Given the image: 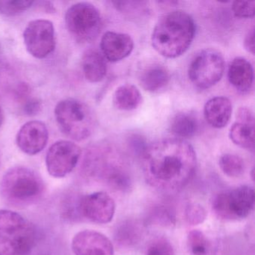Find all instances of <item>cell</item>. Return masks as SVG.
Instances as JSON below:
<instances>
[{"mask_svg": "<svg viewBox=\"0 0 255 255\" xmlns=\"http://www.w3.org/2000/svg\"><path fill=\"white\" fill-rule=\"evenodd\" d=\"M150 221L156 225L162 226H171L175 224V216L170 209L159 206L152 210L150 216Z\"/></svg>", "mask_w": 255, "mask_h": 255, "instance_id": "4316f807", "label": "cell"}, {"mask_svg": "<svg viewBox=\"0 0 255 255\" xmlns=\"http://www.w3.org/2000/svg\"><path fill=\"white\" fill-rule=\"evenodd\" d=\"M55 117L62 132L75 141L89 138L96 127L92 109L75 99L60 101L55 108Z\"/></svg>", "mask_w": 255, "mask_h": 255, "instance_id": "5b68a950", "label": "cell"}, {"mask_svg": "<svg viewBox=\"0 0 255 255\" xmlns=\"http://www.w3.org/2000/svg\"><path fill=\"white\" fill-rule=\"evenodd\" d=\"M228 77L234 89L241 93H248L253 86V67L247 59L236 58L228 67Z\"/></svg>", "mask_w": 255, "mask_h": 255, "instance_id": "2e32d148", "label": "cell"}, {"mask_svg": "<svg viewBox=\"0 0 255 255\" xmlns=\"http://www.w3.org/2000/svg\"><path fill=\"white\" fill-rule=\"evenodd\" d=\"M232 11L240 18H253L255 13V1H235L232 4Z\"/></svg>", "mask_w": 255, "mask_h": 255, "instance_id": "f1b7e54d", "label": "cell"}, {"mask_svg": "<svg viewBox=\"0 0 255 255\" xmlns=\"http://www.w3.org/2000/svg\"><path fill=\"white\" fill-rule=\"evenodd\" d=\"M200 124L195 115L181 113L176 115L170 125V130L177 138H192L199 131Z\"/></svg>", "mask_w": 255, "mask_h": 255, "instance_id": "44dd1931", "label": "cell"}, {"mask_svg": "<svg viewBox=\"0 0 255 255\" xmlns=\"http://www.w3.org/2000/svg\"><path fill=\"white\" fill-rule=\"evenodd\" d=\"M116 159L110 150L95 149L87 155L85 170L91 177L102 180L112 189L128 192L132 188V179L125 163Z\"/></svg>", "mask_w": 255, "mask_h": 255, "instance_id": "8992f818", "label": "cell"}, {"mask_svg": "<svg viewBox=\"0 0 255 255\" xmlns=\"http://www.w3.org/2000/svg\"><path fill=\"white\" fill-rule=\"evenodd\" d=\"M142 98L139 90L133 85L119 86L113 95L115 107L122 111H132L139 107Z\"/></svg>", "mask_w": 255, "mask_h": 255, "instance_id": "7402d4cb", "label": "cell"}, {"mask_svg": "<svg viewBox=\"0 0 255 255\" xmlns=\"http://www.w3.org/2000/svg\"><path fill=\"white\" fill-rule=\"evenodd\" d=\"M223 56L216 49L207 48L197 53L188 68L191 83L200 89H208L220 81L225 72Z\"/></svg>", "mask_w": 255, "mask_h": 255, "instance_id": "ba28073f", "label": "cell"}, {"mask_svg": "<svg viewBox=\"0 0 255 255\" xmlns=\"http://www.w3.org/2000/svg\"><path fill=\"white\" fill-rule=\"evenodd\" d=\"M229 136L236 145L252 152L255 150V125L236 122L230 129Z\"/></svg>", "mask_w": 255, "mask_h": 255, "instance_id": "603a6c76", "label": "cell"}, {"mask_svg": "<svg viewBox=\"0 0 255 255\" xmlns=\"http://www.w3.org/2000/svg\"><path fill=\"white\" fill-rule=\"evenodd\" d=\"M196 26L193 18L183 11H174L162 16L155 26L151 44L161 56L175 59L190 47Z\"/></svg>", "mask_w": 255, "mask_h": 255, "instance_id": "7a4b0ae2", "label": "cell"}, {"mask_svg": "<svg viewBox=\"0 0 255 255\" xmlns=\"http://www.w3.org/2000/svg\"><path fill=\"white\" fill-rule=\"evenodd\" d=\"M36 228L15 212L0 210V255H24L35 246Z\"/></svg>", "mask_w": 255, "mask_h": 255, "instance_id": "277c9868", "label": "cell"}, {"mask_svg": "<svg viewBox=\"0 0 255 255\" xmlns=\"http://www.w3.org/2000/svg\"><path fill=\"white\" fill-rule=\"evenodd\" d=\"M23 110H24V113L27 116H35L41 111V102L37 99H31L30 101L26 103Z\"/></svg>", "mask_w": 255, "mask_h": 255, "instance_id": "d6a6232c", "label": "cell"}, {"mask_svg": "<svg viewBox=\"0 0 255 255\" xmlns=\"http://www.w3.org/2000/svg\"><path fill=\"white\" fill-rule=\"evenodd\" d=\"M75 255H114V247L108 237L98 231L85 230L72 240Z\"/></svg>", "mask_w": 255, "mask_h": 255, "instance_id": "4fadbf2b", "label": "cell"}, {"mask_svg": "<svg viewBox=\"0 0 255 255\" xmlns=\"http://www.w3.org/2000/svg\"><path fill=\"white\" fill-rule=\"evenodd\" d=\"M143 226L135 220H126L119 224L115 231L114 239L121 247L129 248L141 241Z\"/></svg>", "mask_w": 255, "mask_h": 255, "instance_id": "d6986e66", "label": "cell"}, {"mask_svg": "<svg viewBox=\"0 0 255 255\" xmlns=\"http://www.w3.org/2000/svg\"><path fill=\"white\" fill-rule=\"evenodd\" d=\"M4 120V114L3 112H2V107L0 106V126L2 125V122H3Z\"/></svg>", "mask_w": 255, "mask_h": 255, "instance_id": "e575fe53", "label": "cell"}, {"mask_svg": "<svg viewBox=\"0 0 255 255\" xmlns=\"http://www.w3.org/2000/svg\"><path fill=\"white\" fill-rule=\"evenodd\" d=\"M82 67L85 77L90 83H100L107 75L106 59L98 50L92 49L86 51L83 57Z\"/></svg>", "mask_w": 255, "mask_h": 255, "instance_id": "ac0fdd59", "label": "cell"}, {"mask_svg": "<svg viewBox=\"0 0 255 255\" xmlns=\"http://www.w3.org/2000/svg\"><path fill=\"white\" fill-rule=\"evenodd\" d=\"M44 192L42 179L26 167L10 168L0 182L2 198L14 207H26L34 204L42 197Z\"/></svg>", "mask_w": 255, "mask_h": 255, "instance_id": "3957f363", "label": "cell"}, {"mask_svg": "<svg viewBox=\"0 0 255 255\" xmlns=\"http://www.w3.org/2000/svg\"><path fill=\"white\" fill-rule=\"evenodd\" d=\"M33 4V1H29V0L0 1V13L8 17H12L29 9Z\"/></svg>", "mask_w": 255, "mask_h": 255, "instance_id": "484cf974", "label": "cell"}, {"mask_svg": "<svg viewBox=\"0 0 255 255\" xmlns=\"http://www.w3.org/2000/svg\"><path fill=\"white\" fill-rule=\"evenodd\" d=\"M169 79V74L163 66L153 65L147 67L141 72L140 83L144 90L156 92L167 86Z\"/></svg>", "mask_w": 255, "mask_h": 255, "instance_id": "ffe728a7", "label": "cell"}, {"mask_svg": "<svg viewBox=\"0 0 255 255\" xmlns=\"http://www.w3.org/2000/svg\"><path fill=\"white\" fill-rule=\"evenodd\" d=\"M23 40L27 51L37 59H44L56 47L55 30L50 20H35L26 26Z\"/></svg>", "mask_w": 255, "mask_h": 255, "instance_id": "30bf717a", "label": "cell"}, {"mask_svg": "<svg viewBox=\"0 0 255 255\" xmlns=\"http://www.w3.org/2000/svg\"><path fill=\"white\" fill-rule=\"evenodd\" d=\"M128 144L134 153H137L141 156L147 146L146 145L144 138L141 135H131L128 140Z\"/></svg>", "mask_w": 255, "mask_h": 255, "instance_id": "4dcf8cb0", "label": "cell"}, {"mask_svg": "<svg viewBox=\"0 0 255 255\" xmlns=\"http://www.w3.org/2000/svg\"><path fill=\"white\" fill-rule=\"evenodd\" d=\"M78 213L94 223H110L116 213V204L107 192H94L80 198Z\"/></svg>", "mask_w": 255, "mask_h": 255, "instance_id": "7c38bea8", "label": "cell"}, {"mask_svg": "<svg viewBox=\"0 0 255 255\" xmlns=\"http://www.w3.org/2000/svg\"><path fill=\"white\" fill-rule=\"evenodd\" d=\"M49 133L47 127L39 121H32L25 124L17 132L19 148L28 155H35L47 145Z\"/></svg>", "mask_w": 255, "mask_h": 255, "instance_id": "5bb4252c", "label": "cell"}, {"mask_svg": "<svg viewBox=\"0 0 255 255\" xmlns=\"http://www.w3.org/2000/svg\"><path fill=\"white\" fill-rule=\"evenodd\" d=\"M141 163L144 178L150 186L165 193H176L193 177L196 153L185 140L161 138L147 146Z\"/></svg>", "mask_w": 255, "mask_h": 255, "instance_id": "6da1fadb", "label": "cell"}, {"mask_svg": "<svg viewBox=\"0 0 255 255\" xmlns=\"http://www.w3.org/2000/svg\"><path fill=\"white\" fill-rule=\"evenodd\" d=\"M244 47L249 53L255 54V29L252 27L246 34L244 40Z\"/></svg>", "mask_w": 255, "mask_h": 255, "instance_id": "836d02e7", "label": "cell"}, {"mask_svg": "<svg viewBox=\"0 0 255 255\" xmlns=\"http://www.w3.org/2000/svg\"><path fill=\"white\" fill-rule=\"evenodd\" d=\"M237 118L239 122L249 124V125H255L253 113L249 109L246 108V107H242L238 110Z\"/></svg>", "mask_w": 255, "mask_h": 255, "instance_id": "1f68e13d", "label": "cell"}, {"mask_svg": "<svg viewBox=\"0 0 255 255\" xmlns=\"http://www.w3.org/2000/svg\"><path fill=\"white\" fill-rule=\"evenodd\" d=\"M147 255H175L171 243L164 238L153 240L147 249Z\"/></svg>", "mask_w": 255, "mask_h": 255, "instance_id": "f546056e", "label": "cell"}, {"mask_svg": "<svg viewBox=\"0 0 255 255\" xmlns=\"http://www.w3.org/2000/svg\"><path fill=\"white\" fill-rule=\"evenodd\" d=\"M219 164L222 172L230 177H240L244 174L246 169L244 160L240 156L231 153L222 155Z\"/></svg>", "mask_w": 255, "mask_h": 255, "instance_id": "d4e9b609", "label": "cell"}, {"mask_svg": "<svg viewBox=\"0 0 255 255\" xmlns=\"http://www.w3.org/2000/svg\"><path fill=\"white\" fill-rule=\"evenodd\" d=\"M65 20L71 36L80 43L94 41L102 29L101 13L89 2H79L70 7Z\"/></svg>", "mask_w": 255, "mask_h": 255, "instance_id": "52a82bcc", "label": "cell"}, {"mask_svg": "<svg viewBox=\"0 0 255 255\" xmlns=\"http://www.w3.org/2000/svg\"><path fill=\"white\" fill-rule=\"evenodd\" d=\"M232 111V104L228 98L215 97L206 103L204 118L210 126L222 129L229 123Z\"/></svg>", "mask_w": 255, "mask_h": 255, "instance_id": "e0dca14e", "label": "cell"}, {"mask_svg": "<svg viewBox=\"0 0 255 255\" xmlns=\"http://www.w3.org/2000/svg\"><path fill=\"white\" fill-rule=\"evenodd\" d=\"M187 245L192 255H214L213 242L199 230H193L188 234Z\"/></svg>", "mask_w": 255, "mask_h": 255, "instance_id": "cb8c5ba5", "label": "cell"}, {"mask_svg": "<svg viewBox=\"0 0 255 255\" xmlns=\"http://www.w3.org/2000/svg\"><path fill=\"white\" fill-rule=\"evenodd\" d=\"M255 207V192L249 186L224 191L218 194L212 207L215 214L227 221L241 220L248 217Z\"/></svg>", "mask_w": 255, "mask_h": 255, "instance_id": "9c48e42d", "label": "cell"}, {"mask_svg": "<svg viewBox=\"0 0 255 255\" xmlns=\"http://www.w3.org/2000/svg\"><path fill=\"white\" fill-rule=\"evenodd\" d=\"M133 48V40L128 34L107 32L101 38V53L110 62H117L126 59Z\"/></svg>", "mask_w": 255, "mask_h": 255, "instance_id": "9a60e30c", "label": "cell"}, {"mask_svg": "<svg viewBox=\"0 0 255 255\" xmlns=\"http://www.w3.org/2000/svg\"><path fill=\"white\" fill-rule=\"evenodd\" d=\"M81 153L80 147L72 141H56L50 147L46 156L49 174L56 178L65 177L77 166Z\"/></svg>", "mask_w": 255, "mask_h": 255, "instance_id": "8fae6325", "label": "cell"}, {"mask_svg": "<svg viewBox=\"0 0 255 255\" xmlns=\"http://www.w3.org/2000/svg\"><path fill=\"white\" fill-rule=\"evenodd\" d=\"M207 218V212L199 204H190L185 210V219L189 225H197L203 223Z\"/></svg>", "mask_w": 255, "mask_h": 255, "instance_id": "83f0119b", "label": "cell"}, {"mask_svg": "<svg viewBox=\"0 0 255 255\" xmlns=\"http://www.w3.org/2000/svg\"></svg>", "mask_w": 255, "mask_h": 255, "instance_id": "d590c367", "label": "cell"}]
</instances>
